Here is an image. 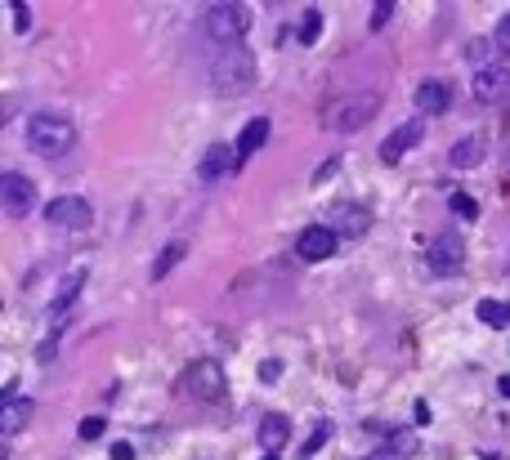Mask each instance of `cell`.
<instances>
[{
	"instance_id": "6da1fadb",
	"label": "cell",
	"mask_w": 510,
	"mask_h": 460,
	"mask_svg": "<svg viewBox=\"0 0 510 460\" xmlns=\"http://www.w3.org/2000/svg\"><path fill=\"white\" fill-rule=\"evenodd\" d=\"M72 143H76V130H72V121H63V116H54V112H36L27 121V148L36 152V157H67L72 152Z\"/></svg>"
},
{
	"instance_id": "7a4b0ae2",
	"label": "cell",
	"mask_w": 510,
	"mask_h": 460,
	"mask_svg": "<svg viewBox=\"0 0 510 460\" xmlns=\"http://www.w3.org/2000/svg\"><path fill=\"white\" fill-rule=\"evenodd\" d=\"M251 85H255V58L246 54L242 45L224 49V54L215 58V67H211V90L219 98H237V94H246Z\"/></svg>"
},
{
	"instance_id": "3957f363",
	"label": "cell",
	"mask_w": 510,
	"mask_h": 460,
	"mask_svg": "<svg viewBox=\"0 0 510 460\" xmlns=\"http://www.w3.org/2000/svg\"><path fill=\"white\" fill-rule=\"evenodd\" d=\"M376 112H381V94H345L322 108V126L336 134H349V130H363Z\"/></svg>"
},
{
	"instance_id": "277c9868",
	"label": "cell",
	"mask_w": 510,
	"mask_h": 460,
	"mask_svg": "<svg viewBox=\"0 0 510 460\" xmlns=\"http://www.w3.org/2000/svg\"><path fill=\"white\" fill-rule=\"evenodd\" d=\"M246 31H251V9H246V5H233V0H224V5H211V9H206V36H211L215 45L237 49Z\"/></svg>"
},
{
	"instance_id": "5b68a950",
	"label": "cell",
	"mask_w": 510,
	"mask_h": 460,
	"mask_svg": "<svg viewBox=\"0 0 510 460\" xmlns=\"http://www.w3.org/2000/svg\"><path fill=\"white\" fill-rule=\"evenodd\" d=\"M175 389H184L189 398H197V402H219L224 398V367L215 362V357H197V362H189L184 367V376H179V384Z\"/></svg>"
},
{
	"instance_id": "8992f818",
	"label": "cell",
	"mask_w": 510,
	"mask_h": 460,
	"mask_svg": "<svg viewBox=\"0 0 510 460\" xmlns=\"http://www.w3.org/2000/svg\"><path fill=\"white\" fill-rule=\"evenodd\" d=\"M425 268H430L434 277H456V272L466 268V237L439 232L430 242V250H425Z\"/></svg>"
},
{
	"instance_id": "52a82bcc",
	"label": "cell",
	"mask_w": 510,
	"mask_h": 460,
	"mask_svg": "<svg viewBox=\"0 0 510 460\" xmlns=\"http://www.w3.org/2000/svg\"><path fill=\"white\" fill-rule=\"evenodd\" d=\"M45 224L59 232H85L94 224V210L85 197H54V201H45Z\"/></svg>"
},
{
	"instance_id": "ba28073f",
	"label": "cell",
	"mask_w": 510,
	"mask_h": 460,
	"mask_svg": "<svg viewBox=\"0 0 510 460\" xmlns=\"http://www.w3.org/2000/svg\"><path fill=\"white\" fill-rule=\"evenodd\" d=\"M0 206H5L9 219L31 215L36 210V183L27 175H19V170H5V175H0Z\"/></svg>"
},
{
	"instance_id": "9c48e42d",
	"label": "cell",
	"mask_w": 510,
	"mask_h": 460,
	"mask_svg": "<svg viewBox=\"0 0 510 460\" xmlns=\"http://www.w3.org/2000/svg\"><path fill=\"white\" fill-rule=\"evenodd\" d=\"M327 228L336 237H367L371 232V206L367 201H336L327 210Z\"/></svg>"
},
{
	"instance_id": "30bf717a",
	"label": "cell",
	"mask_w": 510,
	"mask_h": 460,
	"mask_svg": "<svg viewBox=\"0 0 510 460\" xmlns=\"http://www.w3.org/2000/svg\"><path fill=\"white\" fill-rule=\"evenodd\" d=\"M470 94L479 98L484 108H501V103H510V67H506V63H492V67H484V72H474Z\"/></svg>"
},
{
	"instance_id": "8fae6325",
	"label": "cell",
	"mask_w": 510,
	"mask_h": 460,
	"mask_svg": "<svg viewBox=\"0 0 510 460\" xmlns=\"http://www.w3.org/2000/svg\"><path fill=\"white\" fill-rule=\"evenodd\" d=\"M336 246H340V237H336L327 224H309V228L296 237V255H300L304 264H322V260H331Z\"/></svg>"
},
{
	"instance_id": "7c38bea8",
	"label": "cell",
	"mask_w": 510,
	"mask_h": 460,
	"mask_svg": "<svg viewBox=\"0 0 510 460\" xmlns=\"http://www.w3.org/2000/svg\"><path fill=\"white\" fill-rule=\"evenodd\" d=\"M421 134H425V126L421 121H407V126H399L394 134H389V139L381 143V161L385 165H399L403 157H407V152H412L416 143H421Z\"/></svg>"
},
{
	"instance_id": "4fadbf2b",
	"label": "cell",
	"mask_w": 510,
	"mask_h": 460,
	"mask_svg": "<svg viewBox=\"0 0 510 460\" xmlns=\"http://www.w3.org/2000/svg\"><path fill=\"white\" fill-rule=\"evenodd\" d=\"M412 103H416L421 116H444L448 103H452L448 81H421V85H416V94H412Z\"/></svg>"
},
{
	"instance_id": "5bb4252c",
	"label": "cell",
	"mask_w": 510,
	"mask_h": 460,
	"mask_svg": "<svg viewBox=\"0 0 510 460\" xmlns=\"http://www.w3.org/2000/svg\"><path fill=\"white\" fill-rule=\"evenodd\" d=\"M31 416H36V398H5L0 402V434L14 438L19 429H27Z\"/></svg>"
},
{
	"instance_id": "9a60e30c",
	"label": "cell",
	"mask_w": 510,
	"mask_h": 460,
	"mask_svg": "<svg viewBox=\"0 0 510 460\" xmlns=\"http://www.w3.org/2000/svg\"><path fill=\"white\" fill-rule=\"evenodd\" d=\"M484 152H488V139L479 130L466 134V139H456L452 152H448V165L452 170H474V165H484Z\"/></svg>"
},
{
	"instance_id": "2e32d148",
	"label": "cell",
	"mask_w": 510,
	"mask_h": 460,
	"mask_svg": "<svg viewBox=\"0 0 510 460\" xmlns=\"http://www.w3.org/2000/svg\"><path fill=\"white\" fill-rule=\"evenodd\" d=\"M264 139H269V116H255V121H246L242 126V134H237V143H233V152H237V170H242L255 152L264 148Z\"/></svg>"
},
{
	"instance_id": "e0dca14e",
	"label": "cell",
	"mask_w": 510,
	"mask_h": 460,
	"mask_svg": "<svg viewBox=\"0 0 510 460\" xmlns=\"http://www.w3.org/2000/svg\"><path fill=\"white\" fill-rule=\"evenodd\" d=\"M237 170V152L229 143H211L206 157H201V179H224Z\"/></svg>"
},
{
	"instance_id": "ac0fdd59",
	"label": "cell",
	"mask_w": 510,
	"mask_h": 460,
	"mask_svg": "<svg viewBox=\"0 0 510 460\" xmlns=\"http://www.w3.org/2000/svg\"><path fill=\"white\" fill-rule=\"evenodd\" d=\"M286 438H291V416H264L260 420V447L269 456H278L286 447Z\"/></svg>"
},
{
	"instance_id": "d6986e66",
	"label": "cell",
	"mask_w": 510,
	"mask_h": 460,
	"mask_svg": "<svg viewBox=\"0 0 510 460\" xmlns=\"http://www.w3.org/2000/svg\"><path fill=\"white\" fill-rule=\"evenodd\" d=\"M184 255H189V242H184V237H179V242H170V246L157 255V260H152V282H166L170 272H175V264L184 260Z\"/></svg>"
},
{
	"instance_id": "ffe728a7",
	"label": "cell",
	"mask_w": 510,
	"mask_h": 460,
	"mask_svg": "<svg viewBox=\"0 0 510 460\" xmlns=\"http://www.w3.org/2000/svg\"><path fill=\"white\" fill-rule=\"evenodd\" d=\"M497 54V45H492V36L484 41V36H474V41H466V63H474V72H484V67H492L488 58Z\"/></svg>"
},
{
	"instance_id": "44dd1931",
	"label": "cell",
	"mask_w": 510,
	"mask_h": 460,
	"mask_svg": "<svg viewBox=\"0 0 510 460\" xmlns=\"http://www.w3.org/2000/svg\"><path fill=\"white\" fill-rule=\"evenodd\" d=\"M479 322L484 327H510V304L506 300H479Z\"/></svg>"
},
{
	"instance_id": "7402d4cb",
	"label": "cell",
	"mask_w": 510,
	"mask_h": 460,
	"mask_svg": "<svg viewBox=\"0 0 510 460\" xmlns=\"http://www.w3.org/2000/svg\"><path fill=\"white\" fill-rule=\"evenodd\" d=\"M322 9H304V19H300V45H318V36H322Z\"/></svg>"
},
{
	"instance_id": "603a6c76",
	"label": "cell",
	"mask_w": 510,
	"mask_h": 460,
	"mask_svg": "<svg viewBox=\"0 0 510 460\" xmlns=\"http://www.w3.org/2000/svg\"><path fill=\"white\" fill-rule=\"evenodd\" d=\"M448 206H452L456 219H479V206H474V197H470V193H452V197H448Z\"/></svg>"
},
{
	"instance_id": "cb8c5ba5",
	"label": "cell",
	"mask_w": 510,
	"mask_h": 460,
	"mask_svg": "<svg viewBox=\"0 0 510 460\" xmlns=\"http://www.w3.org/2000/svg\"><path fill=\"white\" fill-rule=\"evenodd\" d=\"M104 429H108V420H104V416H90V420L76 424V438H81V442H99V438H104Z\"/></svg>"
},
{
	"instance_id": "d4e9b609",
	"label": "cell",
	"mask_w": 510,
	"mask_h": 460,
	"mask_svg": "<svg viewBox=\"0 0 510 460\" xmlns=\"http://www.w3.org/2000/svg\"><path fill=\"white\" fill-rule=\"evenodd\" d=\"M327 438H331V424H327V420H318V424H314V434L304 438V447H300L296 456H314V451H318V447H322V442H327Z\"/></svg>"
},
{
	"instance_id": "484cf974",
	"label": "cell",
	"mask_w": 510,
	"mask_h": 460,
	"mask_svg": "<svg viewBox=\"0 0 510 460\" xmlns=\"http://www.w3.org/2000/svg\"><path fill=\"white\" fill-rule=\"evenodd\" d=\"M385 447L394 451V456H412V451H416V438L407 434V429H389V442H385Z\"/></svg>"
},
{
	"instance_id": "4316f807",
	"label": "cell",
	"mask_w": 510,
	"mask_h": 460,
	"mask_svg": "<svg viewBox=\"0 0 510 460\" xmlns=\"http://www.w3.org/2000/svg\"><path fill=\"white\" fill-rule=\"evenodd\" d=\"M394 9H399L394 0H376V5H371V23H367V27H371V31H381L389 19H394Z\"/></svg>"
},
{
	"instance_id": "83f0119b",
	"label": "cell",
	"mask_w": 510,
	"mask_h": 460,
	"mask_svg": "<svg viewBox=\"0 0 510 460\" xmlns=\"http://www.w3.org/2000/svg\"><path fill=\"white\" fill-rule=\"evenodd\" d=\"M492 45H497V54H510V14H501V23L492 27Z\"/></svg>"
},
{
	"instance_id": "f1b7e54d",
	"label": "cell",
	"mask_w": 510,
	"mask_h": 460,
	"mask_svg": "<svg viewBox=\"0 0 510 460\" xmlns=\"http://www.w3.org/2000/svg\"><path fill=\"white\" fill-rule=\"evenodd\" d=\"M336 170H340V157H327V161H322V165L314 170V188H322V183H327V179L336 175Z\"/></svg>"
},
{
	"instance_id": "f546056e",
	"label": "cell",
	"mask_w": 510,
	"mask_h": 460,
	"mask_svg": "<svg viewBox=\"0 0 510 460\" xmlns=\"http://www.w3.org/2000/svg\"><path fill=\"white\" fill-rule=\"evenodd\" d=\"M9 14H14V27H19V31H27V27H31V9L23 5V0H14Z\"/></svg>"
},
{
	"instance_id": "4dcf8cb0",
	"label": "cell",
	"mask_w": 510,
	"mask_h": 460,
	"mask_svg": "<svg viewBox=\"0 0 510 460\" xmlns=\"http://www.w3.org/2000/svg\"><path fill=\"white\" fill-rule=\"evenodd\" d=\"M278 376H282V362H278V357H269V362L260 367V380H264V384H274Z\"/></svg>"
},
{
	"instance_id": "1f68e13d",
	"label": "cell",
	"mask_w": 510,
	"mask_h": 460,
	"mask_svg": "<svg viewBox=\"0 0 510 460\" xmlns=\"http://www.w3.org/2000/svg\"><path fill=\"white\" fill-rule=\"evenodd\" d=\"M54 353H59V335H45V339H41V349H36V357H41V362H49Z\"/></svg>"
},
{
	"instance_id": "d6a6232c",
	"label": "cell",
	"mask_w": 510,
	"mask_h": 460,
	"mask_svg": "<svg viewBox=\"0 0 510 460\" xmlns=\"http://www.w3.org/2000/svg\"><path fill=\"white\" fill-rule=\"evenodd\" d=\"M112 460H134V447L130 442H112Z\"/></svg>"
},
{
	"instance_id": "836d02e7",
	"label": "cell",
	"mask_w": 510,
	"mask_h": 460,
	"mask_svg": "<svg viewBox=\"0 0 510 460\" xmlns=\"http://www.w3.org/2000/svg\"><path fill=\"white\" fill-rule=\"evenodd\" d=\"M416 424H430V402H416Z\"/></svg>"
},
{
	"instance_id": "e575fe53",
	"label": "cell",
	"mask_w": 510,
	"mask_h": 460,
	"mask_svg": "<svg viewBox=\"0 0 510 460\" xmlns=\"http://www.w3.org/2000/svg\"><path fill=\"white\" fill-rule=\"evenodd\" d=\"M363 460H399V456L389 451V447H381V451H371V456H363Z\"/></svg>"
},
{
	"instance_id": "d590c367",
	"label": "cell",
	"mask_w": 510,
	"mask_h": 460,
	"mask_svg": "<svg viewBox=\"0 0 510 460\" xmlns=\"http://www.w3.org/2000/svg\"><path fill=\"white\" fill-rule=\"evenodd\" d=\"M497 389H501V398H510V376H501V380H497Z\"/></svg>"
},
{
	"instance_id": "8d00e7d4",
	"label": "cell",
	"mask_w": 510,
	"mask_h": 460,
	"mask_svg": "<svg viewBox=\"0 0 510 460\" xmlns=\"http://www.w3.org/2000/svg\"><path fill=\"white\" fill-rule=\"evenodd\" d=\"M501 130H506V148H510V112H506V121H501Z\"/></svg>"
},
{
	"instance_id": "74e56055",
	"label": "cell",
	"mask_w": 510,
	"mask_h": 460,
	"mask_svg": "<svg viewBox=\"0 0 510 460\" xmlns=\"http://www.w3.org/2000/svg\"><path fill=\"white\" fill-rule=\"evenodd\" d=\"M264 460H282V456H264Z\"/></svg>"
}]
</instances>
